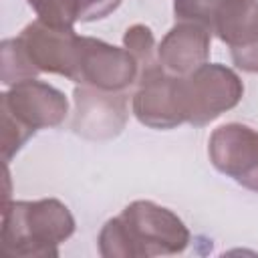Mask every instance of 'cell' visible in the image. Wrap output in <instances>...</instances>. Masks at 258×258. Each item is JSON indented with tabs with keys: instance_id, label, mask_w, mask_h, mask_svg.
<instances>
[{
	"instance_id": "cell-2",
	"label": "cell",
	"mask_w": 258,
	"mask_h": 258,
	"mask_svg": "<svg viewBox=\"0 0 258 258\" xmlns=\"http://www.w3.org/2000/svg\"><path fill=\"white\" fill-rule=\"evenodd\" d=\"M73 232L75 218L60 200H4L0 246L12 258H56L58 246Z\"/></svg>"
},
{
	"instance_id": "cell-13",
	"label": "cell",
	"mask_w": 258,
	"mask_h": 258,
	"mask_svg": "<svg viewBox=\"0 0 258 258\" xmlns=\"http://www.w3.org/2000/svg\"><path fill=\"white\" fill-rule=\"evenodd\" d=\"M36 20L54 28H73L79 20V0H26Z\"/></svg>"
},
{
	"instance_id": "cell-9",
	"label": "cell",
	"mask_w": 258,
	"mask_h": 258,
	"mask_svg": "<svg viewBox=\"0 0 258 258\" xmlns=\"http://www.w3.org/2000/svg\"><path fill=\"white\" fill-rule=\"evenodd\" d=\"M127 119L129 111L125 95L87 85L75 89L73 131L77 135L95 141L113 139L123 131Z\"/></svg>"
},
{
	"instance_id": "cell-6",
	"label": "cell",
	"mask_w": 258,
	"mask_h": 258,
	"mask_svg": "<svg viewBox=\"0 0 258 258\" xmlns=\"http://www.w3.org/2000/svg\"><path fill=\"white\" fill-rule=\"evenodd\" d=\"M131 107L137 121L151 129H173L185 123L181 77L167 73L159 62L143 69Z\"/></svg>"
},
{
	"instance_id": "cell-10",
	"label": "cell",
	"mask_w": 258,
	"mask_h": 258,
	"mask_svg": "<svg viewBox=\"0 0 258 258\" xmlns=\"http://www.w3.org/2000/svg\"><path fill=\"white\" fill-rule=\"evenodd\" d=\"M212 32L230 46L232 60L246 73H258V0H224Z\"/></svg>"
},
{
	"instance_id": "cell-8",
	"label": "cell",
	"mask_w": 258,
	"mask_h": 258,
	"mask_svg": "<svg viewBox=\"0 0 258 258\" xmlns=\"http://www.w3.org/2000/svg\"><path fill=\"white\" fill-rule=\"evenodd\" d=\"M16 38L38 73H54L73 81L81 38L73 28H54L34 20Z\"/></svg>"
},
{
	"instance_id": "cell-4",
	"label": "cell",
	"mask_w": 258,
	"mask_h": 258,
	"mask_svg": "<svg viewBox=\"0 0 258 258\" xmlns=\"http://www.w3.org/2000/svg\"><path fill=\"white\" fill-rule=\"evenodd\" d=\"M181 83L185 123L194 127H204L234 109L244 95L242 79L232 69L218 62L202 64L187 77H181Z\"/></svg>"
},
{
	"instance_id": "cell-16",
	"label": "cell",
	"mask_w": 258,
	"mask_h": 258,
	"mask_svg": "<svg viewBox=\"0 0 258 258\" xmlns=\"http://www.w3.org/2000/svg\"><path fill=\"white\" fill-rule=\"evenodd\" d=\"M121 0H79V20L81 22H93L109 16Z\"/></svg>"
},
{
	"instance_id": "cell-5",
	"label": "cell",
	"mask_w": 258,
	"mask_h": 258,
	"mask_svg": "<svg viewBox=\"0 0 258 258\" xmlns=\"http://www.w3.org/2000/svg\"><path fill=\"white\" fill-rule=\"evenodd\" d=\"M139 73L141 69L137 58L125 46L119 48L93 36L79 38V56L73 77L75 83L121 93L137 81Z\"/></svg>"
},
{
	"instance_id": "cell-3",
	"label": "cell",
	"mask_w": 258,
	"mask_h": 258,
	"mask_svg": "<svg viewBox=\"0 0 258 258\" xmlns=\"http://www.w3.org/2000/svg\"><path fill=\"white\" fill-rule=\"evenodd\" d=\"M69 113V101L56 87L26 79L0 95L2 155L8 163L20 147L44 127H56Z\"/></svg>"
},
{
	"instance_id": "cell-11",
	"label": "cell",
	"mask_w": 258,
	"mask_h": 258,
	"mask_svg": "<svg viewBox=\"0 0 258 258\" xmlns=\"http://www.w3.org/2000/svg\"><path fill=\"white\" fill-rule=\"evenodd\" d=\"M212 32L196 22L177 20L157 46L159 64L177 77H187L208 62Z\"/></svg>"
},
{
	"instance_id": "cell-14",
	"label": "cell",
	"mask_w": 258,
	"mask_h": 258,
	"mask_svg": "<svg viewBox=\"0 0 258 258\" xmlns=\"http://www.w3.org/2000/svg\"><path fill=\"white\" fill-rule=\"evenodd\" d=\"M123 46L137 58L141 71L159 62V60L153 58V50H155L153 32L145 24H133V26H129L125 30V34H123Z\"/></svg>"
},
{
	"instance_id": "cell-1",
	"label": "cell",
	"mask_w": 258,
	"mask_h": 258,
	"mask_svg": "<svg viewBox=\"0 0 258 258\" xmlns=\"http://www.w3.org/2000/svg\"><path fill=\"white\" fill-rule=\"evenodd\" d=\"M189 238L187 226L169 208L135 200L105 222L97 244L103 258H149L181 254Z\"/></svg>"
},
{
	"instance_id": "cell-15",
	"label": "cell",
	"mask_w": 258,
	"mask_h": 258,
	"mask_svg": "<svg viewBox=\"0 0 258 258\" xmlns=\"http://www.w3.org/2000/svg\"><path fill=\"white\" fill-rule=\"evenodd\" d=\"M222 2L224 0H173V14L177 20L202 24L212 32V24Z\"/></svg>"
},
{
	"instance_id": "cell-7",
	"label": "cell",
	"mask_w": 258,
	"mask_h": 258,
	"mask_svg": "<svg viewBox=\"0 0 258 258\" xmlns=\"http://www.w3.org/2000/svg\"><path fill=\"white\" fill-rule=\"evenodd\" d=\"M212 165L238 185L258 194V129L244 123H226L208 139Z\"/></svg>"
},
{
	"instance_id": "cell-12",
	"label": "cell",
	"mask_w": 258,
	"mask_h": 258,
	"mask_svg": "<svg viewBox=\"0 0 258 258\" xmlns=\"http://www.w3.org/2000/svg\"><path fill=\"white\" fill-rule=\"evenodd\" d=\"M0 54H2V83L6 87H12V85L22 83L26 79H34L38 75L34 64L28 60L18 38L2 40Z\"/></svg>"
}]
</instances>
